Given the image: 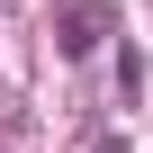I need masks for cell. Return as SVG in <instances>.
Returning <instances> with one entry per match:
<instances>
[{
    "label": "cell",
    "mask_w": 153,
    "mask_h": 153,
    "mask_svg": "<svg viewBox=\"0 0 153 153\" xmlns=\"http://www.w3.org/2000/svg\"><path fill=\"white\" fill-rule=\"evenodd\" d=\"M126 18L108 9V0H72V9H54V45L81 63V54H99V36H117Z\"/></svg>",
    "instance_id": "1"
},
{
    "label": "cell",
    "mask_w": 153,
    "mask_h": 153,
    "mask_svg": "<svg viewBox=\"0 0 153 153\" xmlns=\"http://www.w3.org/2000/svg\"><path fill=\"white\" fill-rule=\"evenodd\" d=\"M90 153H126V135H90Z\"/></svg>",
    "instance_id": "2"
}]
</instances>
